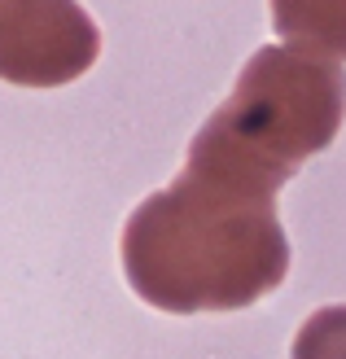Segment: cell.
I'll list each match as a JSON object with an SVG mask.
<instances>
[{
	"label": "cell",
	"mask_w": 346,
	"mask_h": 359,
	"mask_svg": "<svg viewBox=\"0 0 346 359\" xmlns=\"http://www.w3.org/2000/svg\"><path fill=\"white\" fill-rule=\"evenodd\" d=\"M294 167L206 118L171 189L127 215L123 276L158 311H241L289 272L277 193Z\"/></svg>",
	"instance_id": "cell-1"
},
{
	"label": "cell",
	"mask_w": 346,
	"mask_h": 359,
	"mask_svg": "<svg viewBox=\"0 0 346 359\" xmlns=\"http://www.w3.org/2000/svg\"><path fill=\"white\" fill-rule=\"evenodd\" d=\"M215 114L281 163L302 167L333 145L346 118V62L294 44H263Z\"/></svg>",
	"instance_id": "cell-2"
},
{
	"label": "cell",
	"mask_w": 346,
	"mask_h": 359,
	"mask_svg": "<svg viewBox=\"0 0 346 359\" xmlns=\"http://www.w3.org/2000/svg\"><path fill=\"white\" fill-rule=\"evenodd\" d=\"M101 31L79 0H0V79L62 88L93 70Z\"/></svg>",
	"instance_id": "cell-3"
},
{
	"label": "cell",
	"mask_w": 346,
	"mask_h": 359,
	"mask_svg": "<svg viewBox=\"0 0 346 359\" xmlns=\"http://www.w3.org/2000/svg\"><path fill=\"white\" fill-rule=\"evenodd\" d=\"M285 44L346 62V0H267Z\"/></svg>",
	"instance_id": "cell-4"
},
{
	"label": "cell",
	"mask_w": 346,
	"mask_h": 359,
	"mask_svg": "<svg viewBox=\"0 0 346 359\" xmlns=\"http://www.w3.org/2000/svg\"><path fill=\"white\" fill-rule=\"evenodd\" d=\"M289 359H346V307H320L307 316Z\"/></svg>",
	"instance_id": "cell-5"
}]
</instances>
